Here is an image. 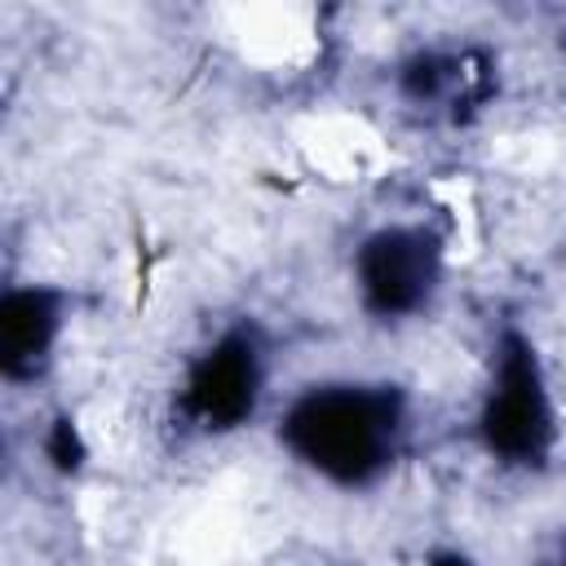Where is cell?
Masks as SVG:
<instances>
[{"mask_svg": "<svg viewBox=\"0 0 566 566\" xmlns=\"http://www.w3.org/2000/svg\"><path fill=\"white\" fill-rule=\"evenodd\" d=\"M296 433L305 438L310 455L336 473H358L376 451V420L363 398H314L296 411Z\"/></svg>", "mask_w": 566, "mask_h": 566, "instance_id": "obj_1", "label": "cell"}, {"mask_svg": "<svg viewBox=\"0 0 566 566\" xmlns=\"http://www.w3.org/2000/svg\"><path fill=\"white\" fill-rule=\"evenodd\" d=\"M363 274H367V292L385 310H398V305H411L420 296V283L429 279V261L420 252V239H411V234H385L363 256Z\"/></svg>", "mask_w": 566, "mask_h": 566, "instance_id": "obj_2", "label": "cell"}]
</instances>
